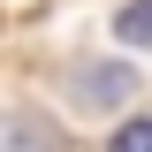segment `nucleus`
I'll use <instances>...</instances> for the list:
<instances>
[{
	"label": "nucleus",
	"instance_id": "obj_1",
	"mask_svg": "<svg viewBox=\"0 0 152 152\" xmlns=\"http://www.w3.org/2000/svg\"><path fill=\"white\" fill-rule=\"evenodd\" d=\"M76 91H84V107H114V99H129V69H84Z\"/></svg>",
	"mask_w": 152,
	"mask_h": 152
},
{
	"label": "nucleus",
	"instance_id": "obj_2",
	"mask_svg": "<svg viewBox=\"0 0 152 152\" xmlns=\"http://www.w3.org/2000/svg\"><path fill=\"white\" fill-rule=\"evenodd\" d=\"M114 38H122V46H145V53H152V0H129V8L114 15Z\"/></svg>",
	"mask_w": 152,
	"mask_h": 152
},
{
	"label": "nucleus",
	"instance_id": "obj_3",
	"mask_svg": "<svg viewBox=\"0 0 152 152\" xmlns=\"http://www.w3.org/2000/svg\"><path fill=\"white\" fill-rule=\"evenodd\" d=\"M107 152H152V122H129V129L114 137V145H107Z\"/></svg>",
	"mask_w": 152,
	"mask_h": 152
}]
</instances>
